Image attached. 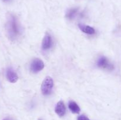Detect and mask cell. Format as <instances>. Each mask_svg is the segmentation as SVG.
Instances as JSON below:
<instances>
[{"instance_id":"6da1fadb","label":"cell","mask_w":121,"mask_h":120,"mask_svg":"<svg viewBox=\"0 0 121 120\" xmlns=\"http://www.w3.org/2000/svg\"><path fill=\"white\" fill-rule=\"evenodd\" d=\"M8 36L11 40H15L20 35V30L17 20L14 15H9L6 25Z\"/></svg>"},{"instance_id":"7a4b0ae2","label":"cell","mask_w":121,"mask_h":120,"mask_svg":"<svg viewBox=\"0 0 121 120\" xmlns=\"http://www.w3.org/2000/svg\"><path fill=\"white\" fill-rule=\"evenodd\" d=\"M54 85V82L53 79L50 76H47L45 78L41 84V89L43 94L45 95H47L50 94L52 89Z\"/></svg>"},{"instance_id":"3957f363","label":"cell","mask_w":121,"mask_h":120,"mask_svg":"<svg viewBox=\"0 0 121 120\" xmlns=\"http://www.w3.org/2000/svg\"><path fill=\"white\" fill-rule=\"evenodd\" d=\"M44 67V64L40 59H35L33 61L30 66V69L32 72L37 73L42 70Z\"/></svg>"},{"instance_id":"277c9868","label":"cell","mask_w":121,"mask_h":120,"mask_svg":"<svg viewBox=\"0 0 121 120\" xmlns=\"http://www.w3.org/2000/svg\"><path fill=\"white\" fill-rule=\"evenodd\" d=\"M97 65L99 67L104 68V69H109V70H112L114 68L113 65L110 63L109 61L105 56H102L98 60Z\"/></svg>"},{"instance_id":"5b68a950","label":"cell","mask_w":121,"mask_h":120,"mask_svg":"<svg viewBox=\"0 0 121 120\" xmlns=\"http://www.w3.org/2000/svg\"><path fill=\"white\" fill-rule=\"evenodd\" d=\"M6 76H7V80L11 83H15L18 79L17 74L11 68H8L7 69V72H6Z\"/></svg>"},{"instance_id":"8992f818","label":"cell","mask_w":121,"mask_h":120,"mask_svg":"<svg viewBox=\"0 0 121 120\" xmlns=\"http://www.w3.org/2000/svg\"><path fill=\"white\" fill-rule=\"evenodd\" d=\"M55 112L59 116H63L66 112V107L62 101H60L57 104L55 108Z\"/></svg>"},{"instance_id":"52a82bcc","label":"cell","mask_w":121,"mask_h":120,"mask_svg":"<svg viewBox=\"0 0 121 120\" xmlns=\"http://www.w3.org/2000/svg\"><path fill=\"white\" fill-rule=\"evenodd\" d=\"M51 46H52V38L50 35L47 34L43 40L42 48L44 50H47L50 48Z\"/></svg>"},{"instance_id":"ba28073f","label":"cell","mask_w":121,"mask_h":120,"mask_svg":"<svg viewBox=\"0 0 121 120\" xmlns=\"http://www.w3.org/2000/svg\"><path fill=\"white\" fill-rule=\"evenodd\" d=\"M79 27L82 31L87 34H93L95 32V30L92 27L83 24H79Z\"/></svg>"},{"instance_id":"9c48e42d","label":"cell","mask_w":121,"mask_h":120,"mask_svg":"<svg viewBox=\"0 0 121 120\" xmlns=\"http://www.w3.org/2000/svg\"><path fill=\"white\" fill-rule=\"evenodd\" d=\"M69 108L74 114H78L80 110L78 105L74 101H70L69 104Z\"/></svg>"},{"instance_id":"30bf717a","label":"cell","mask_w":121,"mask_h":120,"mask_svg":"<svg viewBox=\"0 0 121 120\" xmlns=\"http://www.w3.org/2000/svg\"><path fill=\"white\" fill-rule=\"evenodd\" d=\"M77 12H78V9L77 8H72V9H70V10L68 11V12L66 14V17L67 18L70 19V20H72V19H73L74 17V16L76 14Z\"/></svg>"},{"instance_id":"8fae6325","label":"cell","mask_w":121,"mask_h":120,"mask_svg":"<svg viewBox=\"0 0 121 120\" xmlns=\"http://www.w3.org/2000/svg\"><path fill=\"white\" fill-rule=\"evenodd\" d=\"M78 120H89V119L85 115H80L78 117Z\"/></svg>"},{"instance_id":"7c38bea8","label":"cell","mask_w":121,"mask_h":120,"mask_svg":"<svg viewBox=\"0 0 121 120\" xmlns=\"http://www.w3.org/2000/svg\"><path fill=\"white\" fill-rule=\"evenodd\" d=\"M2 120H13V119L9 117H7V118H4Z\"/></svg>"},{"instance_id":"4fadbf2b","label":"cell","mask_w":121,"mask_h":120,"mask_svg":"<svg viewBox=\"0 0 121 120\" xmlns=\"http://www.w3.org/2000/svg\"><path fill=\"white\" fill-rule=\"evenodd\" d=\"M4 1H8V0H3Z\"/></svg>"},{"instance_id":"5bb4252c","label":"cell","mask_w":121,"mask_h":120,"mask_svg":"<svg viewBox=\"0 0 121 120\" xmlns=\"http://www.w3.org/2000/svg\"></svg>"}]
</instances>
